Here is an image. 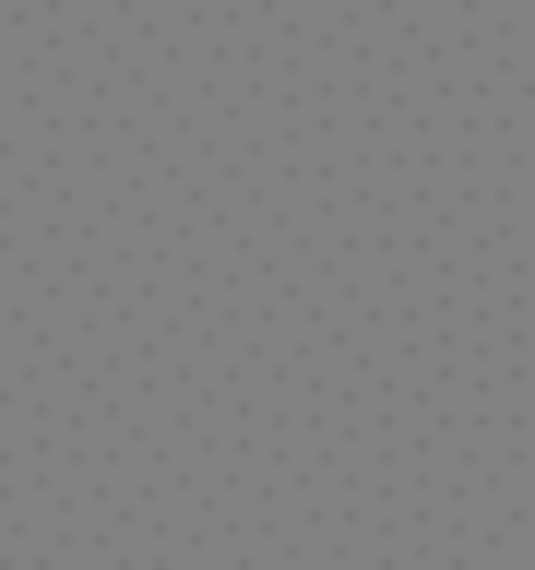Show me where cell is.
I'll use <instances>...</instances> for the list:
<instances>
[]
</instances>
